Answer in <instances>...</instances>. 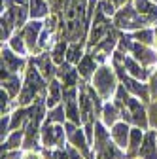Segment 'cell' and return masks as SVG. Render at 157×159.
Wrapping results in <instances>:
<instances>
[{
  "instance_id": "836d02e7",
  "label": "cell",
  "mask_w": 157,
  "mask_h": 159,
  "mask_svg": "<svg viewBox=\"0 0 157 159\" xmlns=\"http://www.w3.org/2000/svg\"><path fill=\"white\" fill-rule=\"evenodd\" d=\"M148 116H150V123L157 129V101L150 106V110H148Z\"/></svg>"
},
{
  "instance_id": "2e32d148",
  "label": "cell",
  "mask_w": 157,
  "mask_h": 159,
  "mask_svg": "<svg viewBox=\"0 0 157 159\" xmlns=\"http://www.w3.org/2000/svg\"><path fill=\"white\" fill-rule=\"evenodd\" d=\"M95 27H93V30H91V44H99L101 42V36L102 34H106L108 30H110V25L104 21V17H102V11L99 13V15H96L95 17V23H93Z\"/></svg>"
},
{
  "instance_id": "4dcf8cb0",
  "label": "cell",
  "mask_w": 157,
  "mask_h": 159,
  "mask_svg": "<svg viewBox=\"0 0 157 159\" xmlns=\"http://www.w3.org/2000/svg\"><path fill=\"white\" fill-rule=\"evenodd\" d=\"M65 51H66V44L65 42H59L53 49V61L57 65H63L65 63Z\"/></svg>"
},
{
  "instance_id": "b9f144b4",
  "label": "cell",
  "mask_w": 157,
  "mask_h": 159,
  "mask_svg": "<svg viewBox=\"0 0 157 159\" xmlns=\"http://www.w3.org/2000/svg\"><path fill=\"white\" fill-rule=\"evenodd\" d=\"M47 159H53V155H51V157H47Z\"/></svg>"
},
{
  "instance_id": "f1b7e54d",
  "label": "cell",
  "mask_w": 157,
  "mask_h": 159,
  "mask_svg": "<svg viewBox=\"0 0 157 159\" xmlns=\"http://www.w3.org/2000/svg\"><path fill=\"white\" fill-rule=\"evenodd\" d=\"M10 46H11V49H13L15 53H19V55H25L27 49H29L23 36H13V38L10 40Z\"/></svg>"
},
{
  "instance_id": "7a4b0ae2",
  "label": "cell",
  "mask_w": 157,
  "mask_h": 159,
  "mask_svg": "<svg viewBox=\"0 0 157 159\" xmlns=\"http://www.w3.org/2000/svg\"><path fill=\"white\" fill-rule=\"evenodd\" d=\"M93 87L95 91L101 95V98H104V101H108V98L112 95H115L117 91V80H115V74L112 68L108 66H101L99 70H96L93 74Z\"/></svg>"
},
{
  "instance_id": "1f68e13d",
  "label": "cell",
  "mask_w": 157,
  "mask_h": 159,
  "mask_svg": "<svg viewBox=\"0 0 157 159\" xmlns=\"http://www.w3.org/2000/svg\"><path fill=\"white\" fill-rule=\"evenodd\" d=\"M99 10H101L104 15H114V13H115V2H114V0H112V2L104 0V2H101Z\"/></svg>"
},
{
  "instance_id": "44dd1931",
  "label": "cell",
  "mask_w": 157,
  "mask_h": 159,
  "mask_svg": "<svg viewBox=\"0 0 157 159\" xmlns=\"http://www.w3.org/2000/svg\"><path fill=\"white\" fill-rule=\"evenodd\" d=\"M134 8H136V11H138L140 15H144L148 21L157 19V8L150 2V0H136V2H134Z\"/></svg>"
},
{
  "instance_id": "8d00e7d4",
  "label": "cell",
  "mask_w": 157,
  "mask_h": 159,
  "mask_svg": "<svg viewBox=\"0 0 157 159\" xmlns=\"http://www.w3.org/2000/svg\"><path fill=\"white\" fill-rule=\"evenodd\" d=\"M55 23H57V17H55V15H51V17L47 19V23H46V29L51 32V30L55 29Z\"/></svg>"
},
{
  "instance_id": "d6a6232c",
  "label": "cell",
  "mask_w": 157,
  "mask_h": 159,
  "mask_svg": "<svg viewBox=\"0 0 157 159\" xmlns=\"http://www.w3.org/2000/svg\"><path fill=\"white\" fill-rule=\"evenodd\" d=\"M11 27H13V23L10 21L6 15H2V40H8V38H10Z\"/></svg>"
},
{
  "instance_id": "9c48e42d",
  "label": "cell",
  "mask_w": 157,
  "mask_h": 159,
  "mask_svg": "<svg viewBox=\"0 0 157 159\" xmlns=\"http://www.w3.org/2000/svg\"><path fill=\"white\" fill-rule=\"evenodd\" d=\"M131 53L134 55V59L140 65H153L157 63V55L155 51H151L150 48H146V44H131Z\"/></svg>"
},
{
  "instance_id": "5b68a950",
  "label": "cell",
  "mask_w": 157,
  "mask_h": 159,
  "mask_svg": "<svg viewBox=\"0 0 157 159\" xmlns=\"http://www.w3.org/2000/svg\"><path fill=\"white\" fill-rule=\"evenodd\" d=\"M148 23V19L136 11V8H125L121 11H117L115 15V25L121 29H134V27H142Z\"/></svg>"
},
{
  "instance_id": "52a82bcc",
  "label": "cell",
  "mask_w": 157,
  "mask_h": 159,
  "mask_svg": "<svg viewBox=\"0 0 157 159\" xmlns=\"http://www.w3.org/2000/svg\"><path fill=\"white\" fill-rule=\"evenodd\" d=\"M65 129H66V136H68V140L72 142V146L74 148H78L82 153H89V140H87V136L83 134V131L80 129V127H74V123L72 121H66L65 123Z\"/></svg>"
},
{
  "instance_id": "cb8c5ba5",
  "label": "cell",
  "mask_w": 157,
  "mask_h": 159,
  "mask_svg": "<svg viewBox=\"0 0 157 159\" xmlns=\"http://www.w3.org/2000/svg\"><path fill=\"white\" fill-rule=\"evenodd\" d=\"M49 11V6L46 0H30V17L32 19H40V17H46Z\"/></svg>"
},
{
  "instance_id": "ac0fdd59",
  "label": "cell",
  "mask_w": 157,
  "mask_h": 159,
  "mask_svg": "<svg viewBox=\"0 0 157 159\" xmlns=\"http://www.w3.org/2000/svg\"><path fill=\"white\" fill-rule=\"evenodd\" d=\"M63 101V91H61V84L57 80H51L49 84V91H47V97H46V106L47 108H55L59 106V102Z\"/></svg>"
},
{
  "instance_id": "d4e9b609",
  "label": "cell",
  "mask_w": 157,
  "mask_h": 159,
  "mask_svg": "<svg viewBox=\"0 0 157 159\" xmlns=\"http://www.w3.org/2000/svg\"><path fill=\"white\" fill-rule=\"evenodd\" d=\"M27 138H25V148H32L36 146V140H38V121H34V119H29L27 123Z\"/></svg>"
},
{
  "instance_id": "9a60e30c",
  "label": "cell",
  "mask_w": 157,
  "mask_h": 159,
  "mask_svg": "<svg viewBox=\"0 0 157 159\" xmlns=\"http://www.w3.org/2000/svg\"><path fill=\"white\" fill-rule=\"evenodd\" d=\"M32 63L36 65V68L42 72V76L46 80H49V78L55 76V66H53L55 61H53V59H49V55H40V57L32 59Z\"/></svg>"
},
{
  "instance_id": "f35d334b",
  "label": "cell",
  "mask_w": 157,
  "mask_h": 159,
  "mask_svg": "<svg viewBox=\"0 0 157 159\" xmlns=\"http://www.w3.org/2000/svg\"><path fill=\"white\" fill-rule=\"evenodd\" d=\"M8 4H19V6H27L29 0H6Z\"/></svg>"
},
{
  "instance_id": "83f0119b",
  "label": "cell",
  "mask_w": 157,
  "mask_h": 159,
  "mask_svg": "<svg viewBox=\"0 0 157 159\" xmlns=\"http://www.w3.org/2000/svg\"><path fill=\"white\" fill-rule=\"evenodd\" d=\"M23 142V131H15L11 136H8V140L4 142V150H17Z\"/></svg>"
},
{
  "instance_id": "277c9868",
  "label": "cell",
  "mask_w": 157,
  "mask_h": 159,
  "mask_svg": "<svg viewBox=\"0 0 157 159\" xmlns=\"http://www.w3.org/2000/svg\"><path fill=\"white\" fill-rule=\"evenodd\" d=\"M65 127L61 123H51V121H46L40 134H42V144L46 148H63L65 146Z\"/></svg>"
},
{
  "instance_id": "60d3db41",
  "label": "cell",
  "mask_w": 157,
  "mask_h": 159,
  "mask_svg": "<svg viewBox=\"0 0 157 159\" xmlns=\"http://www.w3.org/2000/svg\"><path fill=\"white\" fill-rule=\"evenodd\" d=\"M114 2H115L117 6H119V4H123V2H125V0H114Z\"/></svg>"
},
{
  "instance_id": "30bf717a",
  "label": "cell",
  "mask_w": 157,
  "mask_h": 159,
  "mask_svg": "<svg viewBox=\"0 0 157 159\" xmlns=\"http://www.w3.org/2000/svg\"><path fill=\"white\" fill-rule=\"evenodd\" d=\"M138 155L142 159H157V136H155V131H150L148 134H144V140H142Z\"/></svg>"
},
{
  "instance_id": "d590c367",
  "label": "cell",
  "mask_w": 157,
  "mask_h": 159,
  "mask_svg": "<svg viewBox=\"0 0 157 159\" xmlns=\"http://www.w3.org/2000/svg\"><path fill=\"white\" fill-rule=\"evenodd\" d=\"M68 155H70V159H85V157L80 153V150L74 148V146H70V148H68Z\"/></svg>"
},
{
  "instance_id": "484cf974",
  "label": "cell",
  "mask_w": 157,
  "mask_h": 159,
  "mask_svg": "<svg viewBox=\"0 0 157 159\" xmlns=\"http://www.w3.org/2000/svg\"><path fill=\"white\" fill-rule=\"evenodd\" d=\"M82 51H83L82 49V44L76 42L74 46H70L68 51H66V63H70V65L72 63H80L82 61Z\"/></svg>"
},
{
  "instance_id": "8fae6325",
  "label": "cell",
  "mask_w": 157,
  "mask_h": 159,
  "mask_svg": "<svg viewBox=\"0 0 157 159\" xmlns=\"http://www.w3.org/2000/svg\"><path fill=\"white\" fill-rule=\"evenodd\" d=\"M40 30H42V23L38 21H32L29 25H25L23 29V38L27 42V48L30 51H34V48L38 46V40H40Z\"/></svg>"
},
{
  "instance_id": "e0dca14e",
  "label": "cell",
  "mask_w": 157,
  "mask_h": 159,
  "mask_svg": "<svg viewBox=\"0 0 157 159\" xmlns=\"http://www.w3.org/2000/svg\"><path fill=\"white\" fill-rule=\"evenodd\" d=\"M2 85L4 89L10 93V97H15L19 93V87H21V82H19V76L8 70H2Z\"/></svg>"
},
{
  "instance_id": "f546056e",
  "label": "cell",
  "mask_w": 157,
  "mask_h": 159,
  "mask_svg": "<svg viewBox=\"0 0 157 159\" xmlns=\"http://www.w3.org/2000/svg\"><path fill=\"white\" fill-rule=\"evenodd\" d=\"M134 40H138L140 44H153V30L151 29H146V30H138V32H134Z\"/></svg>"
},
{
  "instance_id": "4316f807",
  "label": "cell",
  "mask_w": 157,
  "mask_h": 159,
  "mask_svg": "<svg viewBox=\"0 0 157 159\" xmlns=\"http://www.w3.org/2000/svg\"><path fill=\"white\" fill-rule=\"evenodd\" d=\"M65 116H66V110L63 106H55L51 108V112L47 114V119L46 121H51V123H65Z\"/></svg>"
},
{
  "instance_id": "d6986e66",
  "label": "cell",
  "mask_w": 157,
  "mask_h": 159,
  "mask_svg": "<svg viewBox=\"0 0 157 159\" xmlns=\"http://www.w3.org/2000/svg\"><path fill=\"white\" fill-rule=\"evenodd\" d=\"M123 84H125L127 91L134 93L136 97H140L142 101H148V89H146V85L140 84V80L136 82V80H131V76H125V78H123Z\"/></svg>"
},
{
  "instance_id": "ab89813d",
  "label": "cell",
  "mask_w": 157,
  "mask_h": 159,
  "mask_svg": "<svg viewBox=\"0 0 157 159\" xmlns=\"http://www.w3.org/2000/svg\"><path fill=\"white\" fill-rule=\"evenodd\" d=\"M23 159H42V157L38 155V153H32V152H29V153H27V155H25Z\"/></svg>"
},
{
  "instance_id": "6da1fadb",
  "label": "cell",
  "mask_w": 157,
  "mask_h": 159,
  "mask_svg": "<svg viewBox=\"0 0 157 159\" xmlns=\"http://www.w3.org/2000/svg\"><path fill=\"white\" fill-rule=\"evenodd\" d=\"M44 93V76L38 72L36 65L30 63L29 70H27V78H25V85L19 95V104L25 106L29 102H32L34 98H38V95Z\"/></svg>"
},
{
  "instance_id": "7c38bea8",
  "label": "cell",
  "mask_w": 157,
  "mask_h": 159,
  "mask_svg": "<svg viewBox=\"0 0 157 159\" xmlns=\"http://www.w3.org/2000/svg\"><path fill=\"white\" fill-rule=\"evenodd\" d=\"M23 59L17 57L11 53V49H2V70H8V72H13L17 74L19 68H23Z\"/></svg>"
},
{
  "instance_id": "7402d4cb",
  "label": "cell",
  "mask_w": 157,
  "mask_h": 159,
  "mask_svg": "<svg viewBox=\"0 0 157 159\" xmlns=\"http://www.w3.org/2000/svg\"><path fill=\"white\" fill-rule=\"evenodd\" d=\"M142 140H144V133L140 131V127H134V129H131V136H129V148H127L131 155H136V153L140 152Z\"/></svg>"
},
{
  "instance_id": "e575fe53",
  "label": "cell",
  "mask_w": 157,
  "mask_h": 159,
  "mask_svg": "<svg viewBox=\"0 0 157 159\" xmlns=\"http://www.w3.org/2000/svg\"><path fill=\"white\" fill-rule=\"evenodd\" d=\"M51 155H53V159H70L68 150H55Z\"/></svg>"
},
{
  "instance_id": "ffe728a7",
  "label": "cell",
  "mask_w": 157,
  "mask_h": 159,
  "mask_svg": "<svg viewBox=\"0 0 157 159\" xmlns=\"http://www.w3.org/2000/svg\"><path fill=\"white\" fill-rule=\"evenodd\" d=\"M96 70V61H95V57L91 55H85L80 63H78V74H80L82 78H91V74H95Z\"/></svg>"
},
{
  "instance_id": "8992f818",
  "label": "cell",
  "mask_w": 157,
  "mask_h": 159,
  "mask_svg": "<svg viewBox=\"0 0 157 159\" xmlns=\"http://www.w3.org/2000/svg\"><path fill=\"white\" fill-rule=\"evenodd\" d=\"M63 98H65V110H66L68 121L80 123L82 121V110H80V102L76 101V89L74 87L63 89Z\"/></svg>"
},
{
  "instance_id": "7bdbcfd3",
  "label": "cell",
  "mask_w": 157,
  "mask_h": 159,
  "mask_svg": "<svg viewBox=\"0 0 157 159\" xmlns=\"http://www.w3.org/2000/svg\"><path fill=\"white\" fill-rule=\"evenodd\" d=\"M155 36H157V30H155Z\"/></svg>"
},
{
  "instance_id": "74e56055",
  "label": "cell",
  "mask_w": 157,
  "mask_h": 159,
  "mask_svg": "<svg viewBox=\"0 0 157 159\" xmlns=\"http://www.w3.org/2000/svg\"><path fill=\"white\" fill-rule=\"evenodd\" d=\"M151 95H157V70H155V74L151 76Z\"/></svg>"
},
{
  "instance_id": "5bb4252c",
  "label": "cell",
  "mask_w": 157,
  "mask_h": 159,
  "mask_svg": "<svg viewBox=\"0 0 157 159\" xmlns=\"http://www.w3.org/2000/svg\"><path fill=\"white\" fill-rule=\"evenodd\" d=\"M123 66L127 68V74L131 78H136V80H146L148 78V70H144L142 65L136 61L134 57H123Z\"/></svg>"
},
{
  "instance_id": "3957f363",
  "label": "cell",
  "mask_w": 157,
  "mask_h": 159,
  "mask_svg": "<svg viewBox=\"0 0 157 159\" xmlns=\"http://www.w3.org/2000/svg\"><path fill=\"white\" fill-rule=\"evenodd\" d=\"M121 116L127 123H132L134 127H140V129H146L148 127V114L146 110L142 108L140 101L136 97H131L127 106L121 110Z\"/></svg>"
},
{
  "instance_id": "603a6c76",
  "label": "cell",
  "mask_w": 157,
  "mask_h": 159,
  "mask_svg": "<svg viewBox=\"0 0 157 159\" xmlns=\"http://www.w3.org/2000/svg\"><path fill=\"white\" fill-rule=\"evenodd\" d=\"M119 117V108H117L115 104H104V108H102V123L106 125V127H110V125H115V119Z\"/></svg>"
},
{
  "instance_id": "4fadbf2b",
  "label": "cell",
  "mask_w": 157,
  "mask_h": 159,
  "mask_svg": "<svg viewBox=\"0 0 157 159\" xmlns=\"http://www.w3.org/2000/svg\"><path fill=\"white\" fill-rule=\"evenodd\" d=\"M2 15H6L10 19L13 27H23L25 19H27V10H25V6H19V4H8V10Z\"/></svg>"
},
{
  "instance_id": "ba28073f",
  "label": "cell",
  "mask_w": 157,
  "mask_h": 159,
  "mask_svg": "<svg viewBox=\"0 0 157 159\" xmlns=\"http://www.w3.org/2000/svg\"><path fill=\"white\" fill-rule=\"evenodd\" d=\"M129 136H131V129L127 121H119L112 125V140L115 142V146L119 150L129 148Z\"/></svg>"
}]
</instances>
